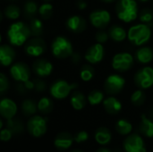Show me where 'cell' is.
Masks as SVG:
<instances>
[{
  "mask_svg": "<svg viewBox=\"0 0 153 152\" xmlns=\"http://www.w3.org/2000/svg\"><path fill=\"white\" fill-rule=\"evenodd\" d=\"M30 36L31 33L30 26L23 22L12 23L6 31L8 42L14 47H21L24 45L30 39Z\"/></svg>",
  "mask_w": 153,
  "mask_h": 152,
  "instance_id": "cell-1",
  "label": "cell"
},
{
  "mask_svg": "<svg viewBox=\"0 0 153 152\" xmlns=\"http://www.w3.org/2000/svg\"><path fill=\"white\" fill-rule=\"evenodd\" d=\"M116 13L124 22H134L139 15L136 0H118L116 4Z\"/></svg>",
  "mask_w": 153,
  "mask_h": 152,
  "instance_id": "cell-2",
  "label": "cell"
},
{
  "mask_svg": "<svg viewBox=\"0 0 153 152\" xmlns=\"http://www.w3.org/2000/svg\"><path fill=\"white\" fill-rule=\"evenodd\" d=\"M127 39L133 45L137 47L147 44L152 39L151 26L144 23L133 25L127 31Z\"/></svg>",
  "mask_w": 153,
  "mask_h": 152,
  "instance_id": "cell-3",
  "label": "cell"
},
{
  "mask_svg": "<svg viewBox=\"0 0 153 152\" xmlns=\"http://www.w3.org/2000/svg\"><path fill=\"white\" fill-rule=\"evenodd\" d=\"M51 52L56 58L65 59L72 56L74 48L71 41L67 38L64 36H57L51 43Z\"/></svg>",
  "mask_w": 153,
  "mask_h": 152,
  "instance_id": "cell-4",
  "label": "cell"
},
{
  "mask_svg": "<svg viewBox=\"0 0 153 152\" xmlns=\"http://www.w3.org/2000/svg\"><path fill=\"white\" fill-rule=\"evenodd\" d=\"M26 129L28 133L35 138H39L48 131V118L42 116L35 115L29 118Z\"/></svg>",
  "mask_w": 153,
  "mask_h": 152,
  "instance_id": "cell-5",
  "label": "cell"
},
{
  "mask_svg": "<svg viewBox=\"0 0 153 152\" xmlns=\"http://www.w3.org/2000/svg\"><path fill=\"white\" fill-rule=\"evenodd\" d=\"M77 88V83H69L68 82L58 79L55 81L49 87L50 95L56 99H64L67 98L72 90Z\"/></svg>",
  "mask_w": 153,
  "mask_h": 152,
  "instance_id": "cell-6",
  "label": "cell"
},
{
  "mask_svg": "<svg viewBox=\"0 0 153 152\" xmlns=\"http://www.w3.org/2000/svg\"><path fill=\"white\" fill-rule=\"evenodd\" d=\"M134 57L127 52L116 54L111 61L112 68L118 73H126L132 69L134 65Z\"/></svg>",
  "mask_w": 153,
  "mask_h": 152,
  "instance_id": "cell-7",
  "label": "cell"
},
{
  "mask_svg": "<svg viewBox=\"0 0 153 152\" xmlns=\"http://www.w3.org/2000/svg\"><path fill=\"white\" fill-rule=\"evenodd\" d=\"M134 82L138 89L147 90L153 86V68L151 66H143L139 69L134 76Z\"/></svg>",
  "mask_w": 153,
  "mask_h": 152,
  "instance_id": "cell-8",
  "label": "cell"
},
{
  "mask_svg": "<svg viewBox=\"0 0 153 152\" xmlns=\"http://www.w3.org/2000/svg\"><path fill=\"white\" fill-rule=\"evenodd\" d=\"M126 86L125 78L117 73L108 75L104 82V90L107 94L115 96L119 94Z\"/></svg>",
  "mask_w": 153,
  "mask_h": 152,
  "instance_id": "cell-9",
  "label": "cell"
},
{
  "mask_svg": "<svg viewBox=\"0 0 153 152\" xmlns=\"http://www.w3.org/2000/svg\"><path fill=\"white\" fill-rule=\"evenodd\" d=\"M47 50L46 41L41 37H33L24 44V52L31 57H39Z\"/></svg>",
  "mask_w": 153,
  "mask_h": 152,
  "instance_id": "cell-10",
  "label": "cell"
},
{
  "mask_svg": "<svg viewBox=\"0 0 153 152\" xmlns=\"http://www.w3.org/2000/svg\"><path fill=\"white\" fill-rule=\"evenodd\" d=\"M125 152H147L145 142L139 133H131L127 135L123 143Z\"/></svg>",
  "mask_w": 153,
  "mask_h": 152,
  "instance_id": "cell-11",
  "label": "cell"
},
{
  "mask_svg": "<svg viewBox=\"0 0 153 152\" xmlns=\"http://www.w3.org/2000/svg\"><path fill=\"white\" fill-rule=\"evenodd\" d=\"M89 20L91 24L99 29L102 30L105 29L111 22V15L110 13L107 10L104 9H96L93 10L90 15H89Z\"/></svg>",
  "mask_w": 153,
  "mask_h": 152,
  "instance_id": "cell-12",
  "label": "cell"
},
{
  "mask_svg": "<svg viewBox=\"0 0 153 152\" xmlns=\"http://www.w3.org/2000/svg\"><path fill=\"white\" fill-rule=\"evenodd\" d=\"M10 75L17 82H24L30 80V69L24 62L13 63L10 67Z\"/></svg>",
  "mask_w": 153,
  "mask_h": 152,
  "instance_id": "cell-13",
  "label": "cell"
},
{
  "mask_svg": "<svg viewBox=\"0 0 153 152\" xmlns=\"http://www.w3.org/2000/svg\"><path fill=\"white\" fill-rule=\"evenodd\" d=\"M104 56H105V49L103 45L100 43H96L91 45L87 49L84 58L89 64L95 65L101 62L104 58Z\"/></svg>",
  "mask_w": 153,
  "mask_h": 152,
  "instance_id": "cell-14",
  "label": "cell"
},
{
  "mask_svg": "<svg viewBox=\"0 0 153 152\" xmlns=\"http://www.w3.org/2000/svg\"><path fill=\"white\" fill-rule=\"evenodd\" d=\"M32 71L40 78L48 77L53 72V65L47 59L38 58L32 64Z\"/></svg>",
  "mask_w": 153,
  "mask_h": 152,
  "instance_id": "cell-15",
  "label": "cell"
},
{
  "mask_svg": "<svg viewBox=\"0 0 153 152\" xmlns=\"http://www.w3.org/2000/svg\"><path fill=\"white\" fill-rule=\"evenodd\" d=\"M17 110H18L17 105L13 99L9 98H4L1 99L0 115L4 119L7 120L14 117L15 115L17 114Z\"/></svg>",
  "mask_w": 153,
  "mask_h": 152,
  "instance_id": "cell-16",
  "label": "cell"
},
{
  "mask_svg": "<svg viewBox=\"0 0 153 152\" xmlns=\"http://www.w3.org/2000/svg\"><path fill=\"white\" fill-rule=\"evenodd\" d=\"M74 142V136L68 132H61L57 133L54 139V146L56 150L64 151L71 148Z\"/></svg>",
  "mask_w": 153,
  "mask_h": 152,
  "instance_id": "cell-17",
  "label": "cell"
},
{
  "mask_svg": "<svg viewBox=\"0 0 153 152\" xmlns=\"http://www.w3.org/2000/svg\"><path fill=\"white\" fill-rule=\"evenodd\" d=\"M66 29L74 33H81L87 27L86 21L79 15H72L65 22Z\"/></svg>",
  "mask_w": 153,
  "mask_h": 152,
  "instance_id": "cell-18",
  "label": "cell"
},
{
  "mask_svg": "<svg viewBox=\"0 0 153 152\" xmlns=\"http://www.w3.org/2000/svg\"><path fill=\"white\" fill-rule=\"evenodd\" d=\"M16 57L15 50L9 44H3L0 47V62L4 67L11 66Z\"/></svg>",
  "mask_w": 153,
  "mask_h": 152,
  "instance_id": "cell-19",
  "label": "cell"
},
{
  "mask_svg": "<svg viewBox=\"0 0 153 152\" xmlns=\"http://www.w3.org/2000/svg\"><path fill=\"white\" fill-rule=\"evenodd\" d=\"M103 108L108 114L115 116L122 110L123 105L118 99L110 95L103 100Z\"/></svg>",
  "mask_w": 153,
  "mask_h": 152,
  "instance_id": "cell-20",
  "label": "cell"
},
{
  "mask_svg": "<svg viewBox=\"0 0 153 152\" xmlns=\"http://www.w3.org/2000/svg\"><path fill=\"white\" fill-rule=\"evenodd\" d=\"M134 58L140 64L148 65L153 60V49L150 47L143 46L135 51Z\"/></svg>",
  "mask_w": 153,
  "mask_h": 152,
  "instance_id": "cell-21",
  "label": "cell"
},
{
  "mask_svg": "<svg viewBox=\"0 0 153 152\" xmlns=\"http://www.w3.org/2000/svg\"><path fill=\"white\" fill-rule=\"evenodd\" d=\"M94 139L100 146H106L112 141V133L108 128L100 126L95 131Z\"/></svg>",
  "mask_w": 153,
  "mask_h": 152,
  "instance_id": "cell-22",
  "label": "cell"
},
{
  "mask_svg": "<svg viewBox=\"0 0 153 152\" xmlns=\"http://www.w3.org/2000/svg\"><path fill=\"white\" fill-rule=\"evenodd\" d=\"M87 101L88 99H86L85 95L79 90L74 91L70 97V104L75 110H82L86 107Z\"/></svg>",
  "mask_w": 153,
  "mask_h": 152,
  "instance_id": "cell-23",
  "label": "cell"
},
{
  "mask_svg": "<svg viewBox=\"0 0 153 152\" xmlns=\"http://www.w3.org/2000/svg\"><path fill=\"white\" fill-rule=\"evenodd\" d=\"M139 132L147 138H153V119L143 114L141 116Z\"/></svg>",
  "mask_w": 153,
  "mask_h": 152,
  "instance_id": "cell-24",
  "label": "cell"
},
{
  "mask_svg": "<svg viewBox=\"0 0 153 152\" xmlns=\"http://www.w3.org/2000/svg\"><path fill=\"white\" fill-rule=\"evenodd\" d=\"M5 127L8 128L13 133V135L22 134L24 133V131H25V125L23 122L20 118H16L15 116L11 119L6 120Z\"/></svg>",
  "mask_w": 153,
  "mask_h": 152,
  "instance_id": "cell-25",
  "label": "cell"
},
{
  "mask_svg": "<svg viewBox=\"0 0 153 152\" xmlns=\"http://www.w3.org/2000/svg\"><path fill=\"white\" fill-rule=\"evenodd\" d=\"M108 32L109 35V39H111L115 42H122L127 38V32L126 31V30L122 26L117 24L112 25L108 29Z\"/></svg>",
  "mask_w": 153,
  "mask_h": 152,
  "instance_id": "cell-26",
  "label": "cell"
},
{
  "mask_svg": "<svg viewBox=\"0 0 153 152\" xmlns=\"http://www.w3.org/2000/svg\"><path fill=\"white\" fill-rule=\"evenodd\" d=\"M22 113L26 117H31L36 115L38 111V102L33 99H24L21 104Z\"/></svg>",
  "mask_w": 153,
  "mask_h": 152,
  "instance_id": "cell-27",
  "label": "cell"
},
{
  "mask_svg": "<svg viewBox=\"0 0 153 152\" xmlns=\"http://www.w3.org/2000/svg\"><path fill=\"white\" fill-rule=\"evenodd\" d=\"M22 12L26 19L31 20L32 18L36 17L37 13H39V7L37 3L33 0H27L23 4Z\"/></svg>",
  "mask_w": 153,
  "mask_h": 152,
  "instance_id": "cell-28",
  "label": "cell"
},
{
  "mask_svg": "<svg viewBox=\"0 0 153 152\" xmlns=\"http://www.w3.org/2000/svg\"><path fill=\"white\" fill-rule=\"evenodd\" d=\"M115 129L118 134H120L122 136H127V135L131 134V133L133 131V125L128 120L122 118V119H119L116 123Z\"/></svg>",
  "mask_w": 153,
  "mask_h": 152,
  "instance_id": "cell-29",
  "label": "cell"
},
{
  "mask_svg": "<svg viewBox=\"0 0 153 152\" xmlns=\"http://www.w3.org/2000/svg\"><path fill=\"white\" fill-rule=\"evenodd\" d=\"M31 36L33 37H41L44 33V26L40 19L34 17L31 20H30L29 23Z\"/></svg>",
  "mask_w": 153,
  "mask_h": 152,
  "instance_id": "cell-30",
  "label": "cell"
},
{
  "mask_svg": "<svg viewBox=\"0 0 153 152\" xmlns=\"http://www.w3.org/2000/svg\"><path fill=\"white\" fill-rule=\"evenodd\" d=\"M53 101L48 97H43L38 101V111L42 115L50 114L53 110Z\"/></svg>",
  "mask_w": 153,
  "mask_h": 152,
  "instance_id": "cell-31",
  "label": "cell"
},
{
  "mask_svg": "<svg viewBox=\"0 0 153 152\" xmlns=\"http://www.w3.org/2000/svg\"><path fill=\"white\" fill-rule=\"evenodd\" d=\"M4 15L9 20H16L21 15V8L14 4H9L4 9Z\"/></svg>",
  "mask_w": 153,
  "mask_h": 152,
  "instance_id": "cell-32",
  "label": "cell"
},
{
  "mask_svg": "<svg viewBox=\"0 0 153 152\" xmlns=\"http://www.w3.org/2000/svg\"><path fill=\"white\" fill-rule=\"evenodd\" d=\"M87 99H88V102L90 103V105H91V106L100 105V103H103V100L105 99L104 93L100 90H93L88 94Z\"/></svg>",
  "mask_w": 153,
  "mask_h": 152,
  "instance_id": "cell-33",
  "label": "cell"
},
{
  "mask_svg": "<svg viewBox=\"0 0 153 152\" xmlns=\"http://www.w3.org/2000/svg\"><path fill=\"white\" fill-rule=\"evenodd\" d=\"M95 75V69L91 64L83 65L80 69V77L83 82H90Z\"/></svg>",
  "mask_w": 153,
  "mask_h": 152,
  "instance_id": "cell-34",
  "label": "cell"
},
{
  "mask_svg": "<svg viewBox=\"0 0 153 152\" xmlns=\"http://www.w3.org/2000/svg\"><path fill=\"white\" fill-rule=\"evenodd\" d=\"M131 102L134 106L135 107H141L143 106L145 101H146V94L143 91V90L138 89L136 90H134L133 92V94L131 95Z\"/></svg>",
  "mask_w": 153,
  "mask_h": 152,
  "instance_id": "cell-35",
  "label": "cell"
},
{
  "mask_svg": "<svg viewBox=\"0 0 153 152\" xmlns=\"http://www.w3.org/2000/svg\"><path fill=\"white\" fill-rule=\"evenodd\" d=\"M139 20L142 23L149 26L153 25V10L151 8H143L139 12Z\"/></svg>",
  "mask_w": 153,
  "mask_h": 152,
  "instance_id": "cell-36",
  "label": "cell"
},
{
  "mask_svg": "<svg viewBox=\"0 0 153 152\" xmlns=\"http://www.w3.org/2000/svg\"><path fill=\"white\" fill-rule=\"evenodd\" d=\"M39 14L44 20L50 19L53 15V5L48 2L43 3L39 7Z\"/></svg>",
  "mask_w": 153,
  "mask_h": 152,
  "instance_id": "cell-37",
  "label": "cell"
},
{
  "mask_svg": "<svg viewBox=\"0 0 153 152\" xmlns=\"http://www.w3.org/2000/svg\"><path fill=\"white\" fill-rule=\"evenodd\" d=\"M9 89V81L7 76L4 73H0V94L4 95Z\"/></svg>",
  "mask_w": 153,
  "mask_h": 152,
  "instance_id": "cell-38",
  "label": "cell"
},
{
  "mask_svg": "<svg viewBox=\"0 0 153 152\" xmlns=\"http://www.w3.org/2000/svg\"><path fill=\"white\" fill-rule=\"evenodd\" d=\"M109 39V35H108V32L103 30H100L97 31L96 35H95V39L97 40L98 43H100V44H104L106 43Z\"/></svg>",
  "mask_w": 153,
  "mask_h": 152,
  "instance_id": "cell-39",
  "label": "cell"
},
{
  "mask_svg": "<svg viewBox=\"0 0 153 152\" xmlns=\"http://www.w3.org/2000/svg\"><path fill=\"white\" fill-rule=\"evenodd\" d=\"M74 138L76 143H83L89 140V133L86 131H80L74 135Z\"/></svg>",
  "mask_w": 153,
  "mask_h": 152,
  "instance_id": "cell-40",
  "label": "cell"
},
{
  "mask_svg": "<svg viewBox=\"0 0 153 152\" xmlns=\"http://www.w3.org/2000/svg\"><path fill=\"white\" fill-rule=\"evenodd\" d=\"M13 136V133L8 129V128H3L1 129V132H0V139L3 142H9L12 137Z\"/></svg>",
  "mask_w": 153,
  "mask_h": 152,
  "instance_id": "cell-41",
  "label": "cell"
},
{
  "mask_svg": "<svg viewBox=\"0 0 153 152\" xmlns=\"http://www.w3.org/2000/svg\"><path fill=\"white\" fill-rule=\"evenodd\" d=\"M34 83H35V90L37 92H43L47 90V83L45 81H43L42 79H35L34 80Z\"/></svg>",
  "mask_w": 153,
  "mask_h": 152,
  "instance_id": "cell-42",
  "label": "cell"
},
{
  "mask_svg": "<svg viewBox=\"0 0 153 152\" xmlns=\"http://www.w3.org/2000/svg\"><path fill=\"white\" fill-rule=\"evenodd\" d=\"M70 57H71V61H72L74 65H78V64L82 61V56H81V54L78 53V52H74Z\"/></svg>",
  "mask_w": 153,
  "mask_h": 152,
  "instance_id": "cell-43",
  "label": "cell"
},
{
  "mask_svg": "<svg viewBox=\"0 0 153 152\" xmlns=\"http://www.w3.org/2000/svg\"><path fill=\"white\" fill-rule=\"evenodd\" d=\"M22 83H23V86H24V88L26 89L27 91H30V90H32L35 89L34 81L28 80V81H26V82H22Z\"/></svg>",
  "mask_w": 153,
  "mask_h": 152,
  "instance_id": "cell-44",
  "label": "cell"
},
{
  "mask_svg": "<svg viewBox=\"0 0 153 152\" xmlns=\"http://www.w3.org/2000/svg\"><path fill=\"white\" fill-rule=\"evenodd\" d=\"M76 5H77V7H78L79 10H84L87 7V3L84 2V1H82V0H79L77 2Z\"/></svg>",
  "mask_w": 153,
  "mask_h": 152,
  "instance_id": "cell-45",
  "label": "cell"
},
{
  "mask_svg": "<svg viewBox=\"0 0 153 152\" xmlns=\"http://www.w3.org/2000/svg\"><path fill=\"white\" fill-rule=\"evenodd\" d=\"M96 152H112L110 150H108V148H105V147H102V148H100L97 150Z\"/></svg>",
  "mask_w": 153,
  "mask_h": 152,
  "instance_id": "cell-46",
  "label": "cell"
},
{
  "mask_svg": "<svg viewBox=\"0 0 153 152\" xmlns=\"http://www.w3.org/2000/svg\"><path fill=\"white\" fill-rule=\"evenodd\" d=\"M100 1H102L104 3H113V2H115L117 0H100Z\"/></svg>",
  "mask_w": 153,
  "mask_h": 152,
  "instance_id": "cell-47",
  "label": "cell"
},
{
  "mask_svg": "<svg viewBox=\"0 0 153 152\" xmlns=\"http://www.w3.org/2000/svg\"><path fill=\"white\" fill-rule=\"evenodd\" d=\"M137 1H139V2H141V3H146V2H148V1H150V0H137Z\"/></svg>",
  "mask_w": 153,
  "mask_h": 152,
  "instance_id": "cell-48",
  "label": "cell"
},
{
  "mask_svg": "<svg viewBox=\"0 0 153 152\" xmlns=\"http://www.w3.org/2000/svg\"><path fill=\"white\" fill-rule=\"evenodd\" d=\"M71 152H83V151H79V150H74V151H72Z\"/></svg>",
  "mask_w": 153,
  "mask_h": 152,
  "instance_id": "cell-49",
  "label": "cell"
},
{
  "mask_svg": "<svg viewBox=\"0 0 153 152\" xmlns=\"http://www.w3.org/2000/svg\"><path fill=\"white\" fill-rule=\"evenodd\" d=\"M44 1H47V2H48V1H51V0H44Z\"/></svg>",
  "mask_w": 153,
  "mask_h": 152,
  "instance_id": "cell-50",
  "label": "cell"
},
{
  "mask_svg": "<svg viewBox=\"0 0 153 152\" xmlns=\"http://www.w3.org/2000/svg\"><path fill=\"white\" fill-rule=\"evenodd\" d=\"M152 117H153V116H152Z\"/></svg>",
  "mask_w": 153,
  "mask_h": 152,
  "instance_id": "cell-51",
  "label": "cell"
}]
</instances>
